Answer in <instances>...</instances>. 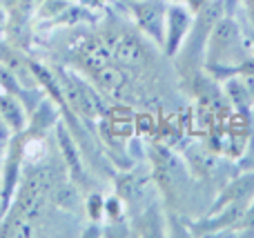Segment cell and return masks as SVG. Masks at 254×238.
Returning a JSON list of instances; mask_svg holds the SVG:
<instances>
[{
  "label": "cell",
  "mask_w": 254,
  "mask_h": 238,
  "mask_svg": "<svg viewBox=\"0 0 254 238\" xmlns=\"http://www.w3.org/2000/svg\"><path fill=\"white\" fill-rule=\"evenodd\" d=\"M29 118H27V127H25V136L27 138H40L49 132L52 127L58 125V109L49 98H40L36 102L34 109H29Z\"/></svg>",
  "instance_id": "obj_7"
},
{
  "label": "cell",
  "mask_w": 254,
  "mask_h": 238,
  "mask_svg": "<svg viewBox=\"0 0 254 238\" xmlns=\"http://www.w3.org/2000/svg\"><path fill=\"white\" fill-rule=\"evenodd\" d=\"M85 212H87L89 221L98 223L105 218V198H103L98 191H92V194L85 198Z\"/></svg>",
  "instance_id": "obj_12"
},
{
  "label": "cell",
  "mask_w": 254,
  "mask_h": 238,
  "mask_svg": "<svg viewBox=\"0 0 254 238\" xmlns=\"http://www.w3.org/2000/svg\"><path fill=\"white\" fill-rule=\"evenodd\" d=\"M56 138H58V149H61V154H63V158H65L69 172L74 174V176H76V174H80V172H83V167H80L78 145L74 143L71 134L65 129V125H61V123L56 125Z\"/></svg>",
  "instance_id": "obj_11"
},
{
  "label": "cell",
  "mask_w": 254,
  "mask_h": 238,
  "mask_svg": "<svg viewBox=\"0 0 254 238\" xmlns=\"http://www.w3.org/2000/svg\"><path fill=\"white\" fill-rule=\"evenodd\" d=\"M103 43L110 51L112 62L123 69H138L147 58L140 38L131 36L129 31H110L103 36Z\"/></svg>",
  "instance_id": "obj_5"
},
{
  "label": "cell",
  "mask_w": 254,
  "mask_h": 238,
  "mask_svg": "<svg viewBox=\"0 0 254 238\" xmlns=\"http://www.w3.org/2000/svg\"><path fill=\"white\" fill-rule=\"evenodd\" d=\"M234 230H248V232H254V198L250 200V205L246 207V212H243L241 221L234 225Z\"/></svg>",
  "instance_id": "obj_14"
},
{
  "label": "cell",
  "mask_w": 254,
  "mask_h": 238,
  "mask_svg": "<svg viewBox=\"0 0 254 238\" xmlns=\"http://www.w3.org/2000/svg\"><path fill=\"white\" fill-rule=\"evenodd\" d=\"M0 116H2V120L7 123L9 132H11V136H13V134L25 132L27 118H29V109H27V105L18 96L0 89Z\"/></svg>",
  "instance_id": "obj_8"
},
{
  "label": "cell",
  "mask_w": 254,
  "mask_h": 238,
  "mask_svg": "<svg viewBox=\"0 0 254 238\" xmlns=\"http://www.w3.org/2000/svg\"><path fill=\"white\" fill-rule=\"evenodd\" d=\"M56 83L65 105L71 107L76 114L85 116V118H98L101 114H105L101 94L94 87H89L83 78H78L74 71H58Z\"/></svg>",
  "instance_id": "obj_2"
},
{
  "label": "cell",
  "mask_w": 254,
  "mask_h": 238,
  "mask_svg": "<svg viewBox=\"0 0 254 238\" xmlns=\"http://www.w3.org/2000/svg\"><path fill=\"white\" fill-rule=\"evenodd\" d=\"M241 25H243V31H246V38H248V43H250L252 56H254V27L250 25V22H246V20H241Z\"/></svg>",
  "instance_id": "obj_16"
},
{
  "label": "cell",
  "mask_w": 254,
  "mask_h": 238,
  "mask_svg": "<svg viewBox=\"0 0 254 238\" xmlns=\"http://www.w3.org/2000/svg\"><path fill=\"white\" fill-rule=\"evenodd\" d=\"M105 216L110 218V221L119 223L121 218H123V198H119V196L105 198Z\"/></svg>",
  "instance_id": "obj_13"
},
{
  "label": "cell",
  "mask_w": 254,
  "mask_h": 238,
  "mask_svg": "<svg viewBox=\"0 0 254 238\" xmlns=\"http://www.w3.org/2000/svg\"><path fill=\"white\" fill-rule=\"evenodd\" d=\"M4 34V27H0V36H2Z\"/></svg>",
  "instance_id": "obj_23"
},
{
  "label": "cell",
  "mask_w": 254,
  "mask_h": 238,
  "mask_svg": "<svg viewBox=\"0 0 254 238\" xmlns=\"http://www.w3.org/2000/svg\"><path fill=\"white\" fill-rule=\"evenodd\" d=\"M239 4H241V0H225V9H228V13H237Z\"/></svg>",
  "instance_id": "obj_19"
},
{
  "label": "cell",
  "mask_w": 254,
  "mask_h": 238,
  "mask_svg": "<svg viewBox=\"0 0 254 238\" xmlns=\"http://www.w3.org/2000/svg\"><path fill=\"white\" fill-rule=\"evenodd\" d=\"M4 20H7V9H4V4L0 2V27H4Z\"/></svg>",
  "instance_id": "obj_20"
},
{
  "label": "cell",
  "mask_w": 254,
  "mask_h": 238,
  "mask_svg": "<svg viewBox=\"0 0 254 238\" xmlns=\"http://www.w3.org/2000/svg\"><path fill=\"white\" fill-rule=\"evenodd\" d=\"M194 25V11L188 4L181 2H170L167 7V18H165V40H163V53L170 58L179 56L183 43L188 40L190 31Z\"/></svg>",
  "instance_id": "obj_4"
},
{
  "label": "cell",
  "mask_w": 254,
  "mask_h": 238,
  "mask_svg": "<svg viewBox=\"0 0 254 238\" xmlns=\"http://www.w3.org/2000/svg\"><path fill=\"white\" fill-rule=\"evenodd\" d=\"M167 7H170L167 0H131L129 2V11L136 27L158 47H163V40H165Z\"/></svg>",
  "instance_id": "obj_3"
},
{
  "label": "cell",
  "mask_w": 254,
  "mask_h": 238,
  "mask_svg": "<svg viewBox=\"0 0 254 238\" xmlns=\"http://www.w3.org/2000/svg\"><path fill=\"white\" fill-rule=\"evenodd\" d=\"M252 56L250 43L246 38L241 20L237 13H225L214 27L205 43L203 65L212 78H228L237 67H241Z\"/></svg>",
  "instance_id": "obj_1"
},
{
  "label": "cell",
  "mask_w": 254,
  "mask_h": 238,
  "mask_svg": "<svg viewBox=\"0 0 254 238\" xmlns=\"http://www.w3.org/2000/svg\"><path fill=\"white\" fill-rule=\"evenodd\" d=\"M252 198H254V172H246V174H241V176L232 178V181L221 190L214 205L210 207V212L230 207V205H243V207H248Z\"/></svg>",
  "instance_id": "obj_6"
},
{
  "label": "cell",
  "mask_w": 254,
  "mask_h": 238,
  "mask_svg": "<svg viewBox=\"0 0 254 238\" xmlns=\"http://www.w3.org/2000/svg\"><path fill=\"white\" fill-rule=\"evenodd\" d=\"M237 11H243L246 22H250V25L254 27V0H241V4H239Z\"/></svg>",
  "instance_id": "obj_15"
},
{
  "label": "cell",
  "mask_w": 254,
  "mask_h": 238,
  "mask_svg": "<svg viewBox=\"0 0 254 238\" xmlns=\"http://www.w3.org/2000/svg\"><path fill=\"white\" fill-rule=\"evenodd\" d=\"M2 156H4V143H0V163H2Z\"/></svg>",
  "instance_id": "obj_22"
},
{
  "label": "cell",
  "mask_w": 254,
  "mask_h": 238,
  "mask_svg": "<svg viewBox=\"0 0 254 238\" xmlns=\"http://www.w3.org/2000/svg\"><path fill=\"white\" fill-rule=\"evenodd\" d=\"M78 65L83 67L89 76L101 71L103 67L112 65V56H110V51H107L103 38H92V40L80 45L78 47Z\"/></svg>",
  "instance_id": "obj_9"
},
{
  "label": "cell",
  "mask_w": 254,
  "mask_h": 238,
  "mask_svg": "<svg viewBox=\"0 0 254 238\" xmlns=\"http://www.w3.org/2000/svg\"><path fill=\"white\" fill-rule=\"evenodd\" d=\"M0 221H2V181H0Z\"/></svg>",
  "instance_id": "obj_21"
},
{
  "label": "cell",
  "mask_w": 254,
  "mask_h": 238,
  "mask_svg": "<svg viewBox=\"0 0 254 238\" xmlns=\"http://www.w3.org/2000/svg\"><path fill=\"white\" fill-rule=\"evenodd\" d=\"M9 138H11V132H9L7 123H4L2 116H0V143H7Z\"/></svg>",
  "instance_id": "obj_18"
},
{
  "label": "cell",
  "mask_w": 254,
  "mask_h": 238,
  "mask_svg": "<svg viewBox=\"0 0 254 238\" xmlns=\"http://www.w3.org/2000/svg\"><path fill=\"white\" fill-rule=\"evenodd\" d=\"M170 2H181V4H188L192 11H198V9L203 7V4L207 2V0H170Z\"/></svg>",
  "instance_id": "obj_17"
},
{
  "label": "cell",
  "mask_w": 254,
  "mask_h": 238,
  "mask_svg": "<svg viewBox=\"0 0 254 238\" xmlns=\"http://www.w3.org/2000/svg\"><path fill=\"white\" fill-rule=\"evenodd\" d=\"M92 78H94V85H96L101 92H107V94H119L127 85L125 69L119 65H114V62L103 67V69L96 71V74H92Z\"/></svg>",
  "instance_id": "obj_10"
}]
</instances>
